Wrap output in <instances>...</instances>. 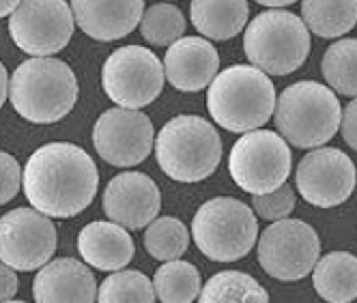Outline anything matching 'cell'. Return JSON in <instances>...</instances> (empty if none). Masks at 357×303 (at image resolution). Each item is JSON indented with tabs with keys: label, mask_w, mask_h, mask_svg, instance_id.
I'll return each mask as SVG.
<instances>
[{
	"label": "cell",
	"mask_w": 357,
	"mask_h": 303,
	"mask_svg": "<svg viewBox=\"0 0 357 303\" xmlns=\"http://www.w3.org/2000/svg\"><path fill=\"white\" fill-rule=\"evenodd\" d=\"M73 20L95 41L130 35L144 15V0H71Z\"/></svg>",
	"instance_id": "17"
},
{
	"label": "cell",
	"mask_w": 357,
	"mask_h": 303,
	"mask_svg": "<svg viewBox=\"0 0 357 303\" xmlns=\"http://www.w3.org/2000/svg\"><path fill=\"white\" fill-rule=\"evenodd\" d=\"M73 11L67 0H22L9 17L13 43L31 56H52L71 41Z\"/></svg>",
	"instance_id": "11"
},
{
	"label": "cell",
	"mask_w": 357,
	"mask_h": 303,
	"mask_svg": "<svg viewBox=\"0 0 357 303\" xmlns=\"http://www.w3.org/2000/svg\"><path fill=\"white\" fill-rule=\"evenodd\" d=\"M190 245V233L185 224L176 217H158L146 226L144 247L155 261L181 258Z\"/></svg>",
	"instance_id": "26"
},
{
	"label": "cell",
	"mask_w": 357,
	"mask_h": 303,
	"mask_svg": "<svg viewBox=\"0 0 357 303\" xmlns=\"http://www.w3.org/2000/svg\"><path fill=\"white\" fill-rule=\"evenodd\" d=\"M355 181V164L344 150L334 146H317L301 157L295 172V185L301 198L321 209L342 205L353 194Z\"/></svg>",
	"instance_id": "14"
},
{
	"label": "cell",
	"mask_w": 357,
	"mask_h": 303,
	"mask_svg": "<svg viewBox=\"0 0 357 303\" xmlns=\"http://www.w3.org/2000/svg\"><path fill=\"white\" fill-rule=\"evenodd\" d=\"M202 303H267V290L241 271H220L200 288Z\"/></svg>",
	"instance_id": "23"
},
{
	"label": "cell",
	"mask_w": 357,
	"mask_h": 303,
	"mask_svg": "<svg viewBox=\"0 0 357 303\" xmlns=\"http://www.w3.org/2000/svg\"><path fill=\"white\" fill-rule=\"evenodd\" d=\"M185 17L181 9L170 3H158L144 11L140 33L151 45H170L185 33Z\"/></svg>",
	"instance_id": "28"
},
{
	"label": "cell",
	"mask_w": 357,
	"mask_h": 303,
	"mask_svg": "<svg viewBox=\"0 0 357 303\" xmlns=\"http://www.w3.org/2000/svg\"><path fill=\"white\" fill-rule=\"evenodd\" d=\"M301 20L323 39L342 37L357 24V0H301Z\"/></svg>",
	"instance_id": "22"
},
{
	"label": "cell",
	"mask_w": 357,
	"mask_h": 303,
	"mask_svg": "<svg viewBox=\"0 0 357 303\" xmlns=\"http://www.w3.org/2000/svg\"><path fill=\"white\" fill-rule=\"evenodd\" d=\"M166 73L162 61L142 45L119 47L101 69V86L112 104L140 110L153 104L164 88Z\"/></svg>",
	"instance_id": "9"
},
{
	"label": "cell",
	"mask_w": 357,
	"mask_h": 303,
	"mask_svg": "<svg viewBox=\"0 0 357 303\" xmlns=\"http://www.w3.org/2000/svg\"><path fill=\"white\" fill-rule=\"evenodd\" d=\"M295 202H297L295 189L284 183L269 194L252 196V209L259 217H263L267 222H275V219L289 217L295 209Z\"/></svg>",
	"instance_id": "29"
},
{
	"label": "cell",
	"mask_w": 357,
	"mask_h": 303,
	"mask_svg": "<svg viewBox=\"0 0 357 303\" xmlns=\"http://www.w3.org/2000/svg\"><path fill=\"white\" fill-rule=\"evenodd\" d=\"M22 187V170L13 155L0 150V207L11 202Z\"/></svg>",
	"instance_id": "30"
},
{
	"label": "cell",
	"mask_w": 357,
	"mask_h": 303,
	"mask_svg": "<svg viewBox=\"0 0 357 303\" xmlns=\"http://www.w3.org/2000/svg\"><path fill=\"white\" fill-rule=\"evenodd\" d=\"M312 284L321 299L329 303H349L357 299V256L349 251H331L317 261Z\"/></svg>",
	"instance_id": "21"
},
{
	"label": "cell",
	"mask_w": 357,
	"mask_h": 303,
	"mask_svg": "<svg viewBox=\"0 0 357 303\" xmlns=\"http://www.w3.org/2000/svg\"><path fill=\"white\" fill-rule=\"evenodd\" d=\"M340 132L344 142L357 150V97H353L351 104H347V108L342 110V118H340Z\"/></svg>",
	"instance_id": "31"
},
{
	"label": "cell",
	"mask_w": 357,
	"mask_h": 303,
	"mask_svg": "<svg viewBox=\"0 0 357 303\" xmlns=\"http://www.w3.org/2000/svg\"><path fill=\"white\" fill-rule=\"evenodd\" d=\"M155 299L153 282L136 269H119L108 275L97 290V301L101 303H153Z\"/></svg>",
	"instance_id": "27"
},
{
	"label": "cell",
	"mask_w": 357,
	"mask_h": 303,
	"mask_svg": "<svg viewBox=\"0 0 357 303\" xmlns=\"http://www.w3.org/2000/svg\"><path fill=\"white\" fill-rule=\"evenodd\" d=\"M22 185L33 209L67 219L91 207L99 187V172L82 146L50 142L29 157Z\"/></svg>",
	"instance_id": "1"
},
{
	"label": "cell",
	"mask_w": 357,
	"mask_h": 303,
	"mask_svg": "<svg viewBox=\"0 0 357 303\" xmlns=\"http://www.w3.org/2000/svg\"><path fill=\"white\" fill-rule=\"evenodd\" d=\"M80 86L73 69L52 56L24 61L9 80V99L15 112L37 125L65 118L78 101Z\"/></svg>",
	"instance_id": "2"
},
{
	"label": "cell",
	"mask_w": 357,
	"mask_h": 303,
	"mask_svg": "<svg viewBox=\"0 0 357 303\" xmlns=\"http://www.w3.org/2000/svg\"><path fill=\"white\" fill-rule=\"evenodd\" d=\"M93 144L97 155L116 168L142 164L155 144V130L151 118L140 110L110 108L93 127Z\"/></svg>",
	"instance_id": "13"
},
{
	"label": "cell",
	"mask_w": 357,
	"mask_h": 303,
	"mask_svg": "<svg viewBox=\"0 0 357 303\" xmlns=\"http://www.w3.org/2000/svg\"><path fill=\"white\" fill-rule=\"evenodd\" d=\"M323 78L336 93L357 97V39H340L323 56Z\"/></svg>",
	"instance_id": "25"
},
{
	"label": "cell",
	"mask_w": 357,
	"mask_h": 303,
	"mask_svg": "<svg viewBox=\"0 0 357 303\" xmlns=\"http://www.w3.org/2000/svg\"><path fill=\"white\" fill-rule=\"evenodd\" d=\"M257 243L261 267L267 275L282 282L303 280L321 258L319 235L303 219H275Z\"/></svg>",
	"instance_id": "10"
},
{
	"label": "cell",
	"mask_w": 357,
	"mask_h": 303,
	"mask_svg": "<svg viewBox=\"0 0 357 303\" xmlns=\"http://www.w3.org/2000/svg\"><path fill=\"white\" fill-rule=\"evenodd\" d=\"M248 0H192L190 17L205 39L226 41L237 37L248 24Z\"/></svg>",
	"instance_id": "20"
},
{
	"label": "cell",
	"mask_w": 357,
	"mask_h": 303,
	"mask_svg": "<svg viewBox=\"0 0 357 303\" xmlns=\"http://www.w3.org/2000/svg\"><path fill=\"white\" fill-rule=\"evenodd\" d=\"M37 303H91L97 301V284L91 269L75 258L45 263L33 282Z\"/></svg>",
	"instance_id": "18"
},
{
	"label": "cell",
	"mask_w": 357,
	"mask_h": 303,
	"mask_svg": "<svg viewBox=\"0 0 357 303\" xmlns=\"http://www.w3.org/2000/svg\"><path fill=\"white\" fill-rule=\"evenodd\" d=\"M78 251L99 271H119L132 263L136 247L125 226L110 219L86 224L78 235Z\"/></svg>",
	"instance_id": "19"
},
{
	"label": "cell",
	"mask_w": 357,
	"mask_h": 303,
	"mask_svg": "<svg viewBox=\"0 0 357 303\" xmlns=\"http://www.w3.org/2000/svg\"><path fill=\"white\" fill-rule=\"evenodd\" d=\"M20 3H22V0H0V20L7 17V15H11Z\"/></svg>",
	"instance_id": "34"
},
{
	"label": "cell",
	"mask_w": 357,
	"mask_h": 303,
	"mask_svg": "<svg viewBox=\"0 0 357 303\" xmlns=\"http://www.w3.org/2000/svg\"><path fill=\"white\" fill-rule=\"evenodd\" d=\"M153 288L164 303H190L200 295V273L188 261H164L153 277Z\"/></svg>",
	"instance_id": "24"
},
{
	"label": "cell",
	"mask_w": 357,
	"mask_h": 303,
	"mask_svg": "<svg viewBox=\"0 0 357 303\" xmlns=\"http://www.w3.org/2000/svg\"><path fill=\"white\" fill-rule=\"evenodd\" d=\"M243 49L257 69L271 75H289L308 59L310 31L303 20L291 11H263L248 24Z\"/></svg>",
	"instance_id": "6"
},
{
	"label": "cell",
	"mask_w": 357,
	"mask_h": 303,
	"mask_svg": "<svg viewBox=\"0 0 357 303\" xmlns=\"http://www.w3.org/2000/svg\"><path fill=\"white\" fill-rule=\"evenodd\" d=\"M7 95H9V78H7V69H5V65L0 63V108L5 106Z\"/></svg>",
	"instance_id": "33"
},
{
	"label": "cell",
	"mask_w": 357,
	"mask_h": 303,
	"mask_svg": "<svg viewBox=\"0 0 357 303\" xmlns=\"http://www.w3.org/2000/svg\"><path fill=\"white\" fill-rule=\"evenodd\" d=\"M220 69V56L213 43L205 37H178L168 45L164 73L168 82L183 93L207 88Z\"/></svg>",
	"instance_id": "16"
},
{
	"label": "cell",
	"mask_w": 357,
	"mask_h": 303,
	"mask_svg": "<svg viewBox=\"0 0 357 303\" xmlns=\"http://www.w3.org/2000/svg\"><path fill=\"white\" fill-rule=\"evenodd\" d=\"M192 237L209 261L235 263L248 256L257 243L259 222L245 202L231 196H218L196 211Z\"/></svg>",
	"instance_id": "7"
},
{
	"label": "cell",
	"mask_w": 357,
	"mask_h": 303,
	"mask_svg": "<svg viewBox=\"0 0 357 303\" xmlns=\"http://www.w3.org/2000/svg\"><path fill=\"white\" fill-rule=\"evenodd\" d=\"M275 88L254 65H233L207 86V108L220 127L245 134L259 130L275 110Z\"/></svg>",
	"instance_id": "3"
},
{
	"label": "cell",
	"mask_w": 357,
	"mask_h": 303,
	"mask_svg": "<svg viewBox=\"0 0 357 303\" xmlns=\"http://www.w3.org/2000/svg\"><path fill=\"white\" fill-rule=\"evenodd\" d=\"M104 213L125 226L127 231H140L158 217L162 194L155 181L144 172H121L104 189Z\"/></svg>",
	"instance_id": "15"
},
{
	"label": "cell",
	"mask_w": 357,
	"mask_h": 303,
	"mask_svg": "<svg viewBox=\"0 0 357 303\" xmlns=\"http://www.w3.org/2000/svg\"><path fill=\"white\" fill-rule=\"evenodd\" d=\"M254 3H259L263 7H271V9H282V7L297 3V0H254Z\"/></svg>",
	"instance_id": "35"
},
{
	"label": "cell",
	"mask_w": 357,
	"mask_h": 303,
	"mask_svg": "<svg viewBox=\"0 0 357 303\" xmlns=\"http://www.w3.org/2000/svg\"><path fill=\"white\" fill-rule=\"evenodd\" d=\"M342 108L329 86L301 80L287 86L275 99L273 123L289 144L297 148H317L340 130Z\"/></svg>",
	"instance_id": "4"
},
{
	"label": "cell",
	"mask_w": 357,
	"mask_h": 303,
	"mask_svg": "<svg viewBox=\"0 0 357 303\" xmlns=\"http://www.w3.org/2000/svg\"><path fill=\"white\" fill-rule=\"evenodd\" d=\"M155 157L166 176L178 183H198L211 176L222 160V140L202 116L170 118L155 138Z\"/></svg>",
	"instance_id": "5"
},
{
	"label": "cell",
	"mask_w": 357,
	"mask_h": 303,
	"mask_svg": "<svg viewBox=\"0 0 357 303\" xmlns=\"http://www.w3.org/2000/svg\"><path fill=\"white\" fill-rule=\"evenodd\" d=\"M289 142L269 130L245 132L228 157V172L233 181L248 194H269L284 185L291 174Z\"/></svg>",
	"instance_id": "8"
},
{
	"label": "cell",
	"mask_w": 357,
	"mask_h": 303,
	"mask_svg": "<svg viewBox=\"0 0 357 303\" xmlns=\"http://www.w3.org/2000/svg\"><path fill=\"white\" fill-rule=\"evenodd\" d=\"M59 233L50 215L13 209L0 217V261L15 271L41 269L54 256Z\"/></svg>",
	"instance_id": "12"
},
{
	"label": "cell",
	"mask_w": 357,
	"mask_h": 303,
	"mask_svg": "<svg viewBox=\"0 0 357 303\" xmlns=\"http://www.w3.org/2000/svg\"><path fill=\"white\" fill-rule=\"evenodd\" d=\"M17 286H20V282H17L15 269L0 261V303L13 301L15 293H17Z\"/></svg>",
	"instance_id": "32"
}]
</instances>
